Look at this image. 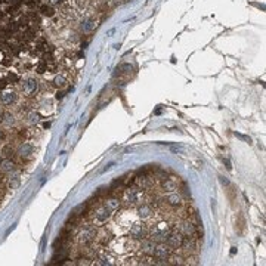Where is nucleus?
I'll list each match as a JSON object with an SVG mask.
<instances>
[{"mask_svg":"<svg viewBox=\"0 0 266 266\" xmlns=\"http://www.w3.org/2000/svg\"><path fill=\"white\" fill-rule=\"evenodd\" d=\"M237 253V247H232V250H231V254H235Z\"/></svg>","mask_w":266,"mask_h":266,"instance_id":"39","label":"nucleus"},{"mask_svg":"<svg viewBox=\"0 0 266 266\" xmlns=\"http://www.w3.org/2000/svg\"><path fill=\"white\" fill-rule=\"evenodd\" d=\"M169 234H170V228H169L166 223H160L157 228L151 232V240H154L155 242H163L167 240Z\"/></svg>","mask_w":266,"mask_h":266,"instance_id":"1","label":"nucleus"},{"mask_svg":"<svg viewBox=\"0 0 266 266\" xmlns=\"http://www.w3.org/2000/svg\"><path fill=\"white\" fill-rule=\"evenodd\" d=\"M163 189L167 192H173L176 189V183L173 182V180H170V179H166V180L163 182Z\"/></svg>","mask_w":266,"mask_h":266,"instance_id":"19","label":"nucleus"},{"mask_svg":"<svg viewBox=\"0 0 266 266\" xmlns=\"http://www.w3.org/2000/svg\"><path fill=\"white\" fill-rule=\"evenodd\" d=\"M195 232H197V228H195V225L192 223V222H189V220L183 222V225H182V234L183 235H186V237H192V235H195Z\"/></svg>","mask_w":266,"mask_h":266,"instance_id":"10","label":"nucleus"},{"mask_svg":"<svg viewBox=\"0 0 266 266\" xmlns=\"http://www.w3.org/2000/svg\"><path fill=\"white\" fill-rule=\"evenodd\" d=\"M43 127H44V129H48V127H50V123H44V124H43Z\"/></svg>","mask_w":266,"mask_h":266,"instance_id":"40","label":"nucleus"},{"mask_svg":"<svg viewBox=\"0 0 266 266\" xmlns=\"http://www.w3.org/2000/svg\"><path fill=\"white\" fill-rule=\"evenodd\" d=\"M124 198H126V201H127L129 204H135V203H138L139 198H141V189H139V188H130V189H127Z\"/></svg>","mask_w":266,"mask_h":266,"instance_id":"2","label":"nucleus"},{"mask_svg":"<svg viewBox=\"0 0 266 266\" xmlns=\"http://www.w3.org/2000/svg\"><path fill=\"white\" fill-rule=\"evenodd\" d=\"M28 120H30V123H31V124H36V123H39V121H40V114H39V112H36V111H33V112H30Z\"/></svg>","mask_w":266,"mask_h":266,"instance_id":"20","label":"nucleus"},{"mask_svg":"<svg viewBox=\"0 0 266 266\" xmlns=\"http://www.w3.org/2000/svg\"><path fill=\"white\" fill-rule=\"evenodd\" d=\"M3 117H5V112H3V109L0 108V123L3 121Z\"/></svg>","mask_w":266,"mask_h":266,"instance_id":"38","label":"nucleus"},{"mask_svg":"<svg viewBox=\"0 0 266 266\" xmlns=\"http://www.w3.org/2000/svg\"><path fill=\"white\" fill-rule=\"evenodd\" d=\"M25 40H33V31H27L25 33Z\"/></svg>","mask_w":266,"mask_h":266,"instance_id":"33","label":"nucleus"},{"mask_svg":"<svg viewBox=\"0 0 266 266\" xmlns=\"http://www.w3.org/2000/svg\"><path fill=\"white\" fill-rule=\"evenodd\" d=\"M92 238H93V232L92 231H83V232L78 235L80 244H87V242L92 241Z\"/></svg>","mask_w":266,"mask_h":266,"instance_id":"15","label":"nucleus"},{"mask_svg":"<svg viewBox=\"0 0 266 266\" xmlns=\"http://www.w3.org/2000/svg\"><path fill=\"white\" fill-rule=\"evenodd\" d=\"M235 135H237L238 138H241V139H244V141H247V142H249V143H250V142H251V141H250V138H247V136H242V135H240V133H235Z\"/></svg>","mask_w":266,"mask_h":266,"instance_id":"34","label":"nucleus"},{"mask_svg":"<svg viewBox=\"0 0 266 266\" xmlns=\"http://www.w3.org/2000/svg\"><path fill=\"white\" fill-rule=\"evenodd\" d=\"M33 154V145L31 143H27V142H24V143H21L19 146H18V155L19 157H30Z\"/></svg>","mask_w":266,"mask_h":266,"instance_id":"7","label":"nucleus"},{"mask_svg":"<svg viewBox=\"0 0 266 266\" xmlns=\"http://www.w3.org/2000/svg\"><path fill=\"white\" fill-rule=\"evenodd\" d=\"M120 71H121L123 74H130L133 71V66L130 65V64H124V65L120 66Z\"/></svg>","mask_w":266,"mask_h":266,"instance_id":"25","label":"nucleus"},{"mask_svg":"<svg viewBox=\"0 0 266 266\" xmlns=\"http://www.w3.org/2000/svg\"><path fill=\"white\" fill-rule=\"evenodd\" d=\"M48 2H49L50 5H59V3L64 2V0H48Z\"/></svg>","mask_w":266,"mask_h":266,"instance_id":"35","label":"nucleus"},{"mask_svg":"<svg viewBox=\"0 0 266 266\" xmlns=\"http://www.w3.org/2000/svg\"><path fill=\"white\" fill-rule=\"evenodd\" d=\"M15 99H17V93L12 92V90L3 92V95H2V102H3L5 105H10V104H13Z\"/></svg>","mask_w":266,"mask_h":266,"instance_id":"12","label":"nucleus"},{"mask_svg":"<svg viewBox=\"0 0 266 266\" xmlns=\"http://www.w3.org/2000/svg\"><path fill=\"white\" fill-rule=\"evenodd\" d=\"M109 216H111V211H109L107 207L98 208L96 213H95V217H96L98 222H107V220L109 219Z\"/></svg>","mask_w":266,"mask_h":266,"instance_id":"9","label":"nucleus"},{"mask_svg":"<svg viewBox=\"0 0 266 266\" xmlns=\"http://www.w3.org/2000/svg\"><path fill=\"white\" fill-rule=\"evenodd\" d=\"M2 154H3L5 157H10V155L13 154V148H12L10 145H8V146H5V148L2 150Z\"/></svg>","mask_w":266,"mask_h":266,"instance_id":"26","label":"nucleus"},{"mask_svg":"<svg viewBox=\"0 0 266 266\" xmlns=\"http://www.w3.org/2000/svg\"><path fill=\"white\" fill-rule=\"evenodd\" d=\"M6 30H8V33H10V31H12V33H15V31L18 30V24H17V22H13V21H12V22H9V24H8V27H6Z\"/></svg>","mask_w":266,"mask_h":266,"instance_id":"28","label":"nucleus"},{"mask_svg":"<svg viewBox=\"0 0 266 266\" xmlns=\"http://www.w3.org/2000/svg\"><path fill=\"white\" fill-rule=\"evenodd\" d=\"M6 80H8V82H10V83H18V82H19V77H18L17 74H13V73H9Z\"/></svg>","mask_w":266,"mask_h":266,"instance_id":"27","label":"nucleus"},{"mask_svg":"<svg viewBox=\"0 0 266 266\" xmlns=\"http://www.w3.org/2000/svg\"><path fill=\"white\" fill-rule=\"evenodd\" d=\"M0 170L3 173H12L15 170V163L10 158H5V160L0 161Z\"/></svg>","mask_w":266,"mask_h":266,"instance_id":"8","label":"nucleus"},{"mask_svg":"<svg viewBox=\"0 0 266 266\" xmlns=\"http://www.w3.org/2000/svg\"><path fill=\"white\" fill-rule=\"evenodd\" d=\"M130 235H132L133 238H143L146 235V229H145L143 225L136 223L130 228Z\"/></svg>","mask_w":266,"mask_h":266,"instance_id":"5","label":"nucleus"},{"mask_svg":"<svg viewBox=\"0 0 266 266\" xmlns=\"http://www.w3.org/2000/svg\"><path fill=\"white\" fill-rule=\"evenodd\" d=\"M0 18H2V12H0Z\"/></svg>","mask_w":266,"mask_h":266,"instance_id":"43","label":"nucleus"},{"mask_svg":"<svg viewBox=\"0 0 266 266\" xmlns=\"http://www.w3.org/2000/svg\"><path fill=\"white\" fill-rule=\"evenodd\" d=\"M64 95H65L64 92H58V93H56V99H62V98H64Z\"/></svg>","mask_w":266,"mask_h":266,"instance_id":"36","label":"nucleus"},{"mask_svg":"<svg viewBox=\"0 0 266 266\" xmlns=\"http://www.w3.org/2000/svg\"><path fill=\"white\" fill-rule=\"evenodd\" d=\"M66 80L62 77V75H56L55 78H53V84L56 86V87H62V86H65Z\"/></svg>","mask_w":266,"mask_h":266,"instance_id":"21","label":"nucleus"},{"mask_svg":"<svg viewBox=\"0 0 266 266\" xmlns=\"http://www.w3.org/2000/svg\"><path fill=\"white\" fill-rule=\"evenodd\" d=\"M37 87H39V84H37V82L33 80V78L25 80L24 84H22V89H24V92L27 93V95H33V93H36Z\"/></svg>","mask_w":266,"mask_h":266,"instance_id":"6","label":"nucleus"},{"mask_svg":"<svg viewBox=\"0 0 266 266\" xmlns=\"http://www.w3.org/2000/svg\"><path fill=\"white\" fill-rule=\"evenodd\" d=\"M121 183H123V180H114V182H112V188H114V186H120Z\"/></svg>","mask_w":266,"mask_h":266,"instance_id":"37","label":"nucleus"},{"mask_svg":"<svg viewBox=\"0 0 266 266\" xmlns=\"http://www.w3.org/2000/svg\"><path fill=\"white\" fill-rule=\"evenodd\" d=\"M93 28H95V21L93 19H86L83 24H82V30H83L84 33H90Z\"/></svg>","mask_w":266,"mask_h":266,"instance_id":"18","label":"nucleus"},{"mask_svg":"<svg viewBox=\"0 0 266 266\" xmlns=\"http://www.w3.org/2000/svg\"><path fill=\"white\" fill-rule=\"evenodd\" d=\"M98 263H99V265H112L111 259H109V257H105V256H104V257H101Z\"/></svg>","mask_w":266,"mask_h":266,"instance_id":"29","label":"nucleus"},{"mask_svg":"<svg viewBox=\"0 0 266 266\" xmlns=\"http://www.w3.org/2000/svg\"><path fill=\"white\" fill-rule=\"evenodd\" d=\"M167 242L170 247H175V249H179L183 245V237L182 234H169L167 237Z\"/></svg>","mask_w":266,"mask_h":266,"instance_id":"3","label":"nucleus"},{"mask_svg":"<svg viewBox=\"0 0 266 266\" xmlns=\"http://www.w3.org/2000/svg\"><path fill=\"white\" fill-rule=\"evenodd\" d=\"M138 213H139V216H141L142 219H146V217L151 216V213H152V208H151L150 206H142V207L138 208Z\"/></svg>","mask_w":266,"mask_h":266,"instance_id":"16","label":"nucleus"},{"mask_svg":"<svg viewBox=\"0 0 266 266\" xmlns=\"http://www.w3.org/2000/svg\"><path fill=\"white\" fill-rule=\"evenodd\" d=\"M124 183L129 186V185H132V183H135V176L133 175H129V176H126V179H124Z\"/></svg>","mask_w":266,"mask_h":266,"instance_id":"30","label":"nucleus"},{"mask_svg":"<svg viewBox=\"0 0 266 266\" xmlns=\"http://www.w3.org/2000/svg\"><path fill=\"white\" fill-rule=\"evenodd\" d=\"M44 71H48V64H46L44 61H42V62L37 64V73H39V74H43Z\"/></svg>","mask_w":266,"mask_h":266,"instance_id":"24","label":"nucleus"},{"mask_svg":"<svg viewBox=\"0 0 266 266\" xmlns=\"http://www.w3.org/2000/svg\"><path fill=\"white\" fill-rule=\"evenodd\" d=\"M167 203H169L172 207H179V206L182 204V198H180V195H177V194H170V195H167Z\"/></svg>","mask_w":266,"mask_h":266,"instance_id":"13","label":"nucleus"},{"mask_svg":"<svg viewBox=\"0 0 266 266\" xmlns=\"http://www.w3.org/2000/svg\"><path fill=\"white\" fill-rule=\"evenodd\" d=\"M8 86V80L6 78H0V89H5Z\"/></svg>","mask_w":266,"mask_h":266,"instance_id":"32","label":"nucleus"},{"mask_svg":"<svg viewBox=\"0 0 266 266\" xmlns=\"http://www.w3.org/2000/svg\"><path fill=\"white\" fill-rule=\"evenodd\" d=\"M152 254H154L157 259L164 260V259L169 257V254H170V249H169L167 245H164V244H158V245H155V249H154V253H152Z\"/></svg>","mask_w":266,"mask_h":266,"instance_id":"4","label":"nucleus"},{"mask_svg":"<svg viewBox=\"0 0 266 266\" xmlns=\"http://www.w3.org/2000/svg\"><path fill=\"white\" fill-rule=\"evenodd\" d=\"M40 12H42L44 17H53L55 15V10H53V8L50 5H42L40 6Z\"/></svg>","mask_w":266,"mask_h":266,"instance_id":"17","label":"nucleus"},{"mask_svg":"<svg viewBox=\"0 0 266 266\" xmlns=\"http://www.w3.org/2000/svg\"><path fill=\"white\" fill-rule=\"evenodd\" d=\"M3 121L6 123L8 126H10V124H13V121H15V117L12 116L10 112H5V117H3Z\"/></svg>","mask_w":266,"mask_h":266,"instance_id":"23","label":"nucleus"},{"mask_svg":"<svg viewBox=\"0 0 266 266\" xmlns=\"http://www.w3.org/2000/svg\"><path fill=\"white\" fill-rule=\"evenodd\" d=\"M9 186H10L12 189H15V188L19 186V175H15L13 177L9 179Z\"/></svg>","mask_w":266,"mask_h":266,"instance_id":"22","label":"nucleus"},{"mask_svg":"<svg viewBox=\"0 0 266 266\" xmlns=\"http://www.w3.org/2000/svg\"><path fill=\"white\" fill-rule=\"evenodd\" d=\"M2 136H3V133H2V130H0V138H2Z\"/></svg>","mask_w":266,"mask_h":266,"instance_id":"42","label":"nucleus"},{"mask_svg":"<svg viewBox=\"0 0 266 266\" xmlns=\"http://www.w3.org/2000/svg\"><path fill=\"white\" fill-rule=\"evenodd\" d=\"M155 241L154 240H143L141 244V249L143 253H146V254H152L154 253V249H155Z\"/></svg>","mask_w":266,"mask_h":266,"instance_id":"11","label":"nucleus"},{"mask_svg":"<svg viewBox=\"0 0 266 266\" xmlns=\"http://www.w3.org/2000/svg\"><path fill=\"white\" fill-rule=\"evenodd\" d=\"M105 207L108 208L109 211H116L120 207V201H118V198H108L105 201Z\"/></svg>","mask_w":266,"mask_h":266,"instance_id":"14","label":"nucleus"},{"mask_svg":"<svg viewBox=\"0 0 266 266\" xmlns=\"http://www.w3.org/2000/svg\"><path fill=\"white\" fill-rule=\"evenodd\" d=\"M25 3H31V0H24Z\"/></svg>","mask_w":266,"mask_h":266,"instance_id":"41","label":"nucleus"},{"mask_svg":"<svg viewBox=\"0 0 266 266\" xmlns=\"http://www.w3.org/2000/svg\"><path fill=\"white\" fill-rule=\"evenodd\" d=\"M105 194H108V188H99V189H98V192H96V197L105 195Z\"/></svg>","mask_w":266,"mask_h":266,"instance_id":"31","label":"nucleus"}]
</instances>
